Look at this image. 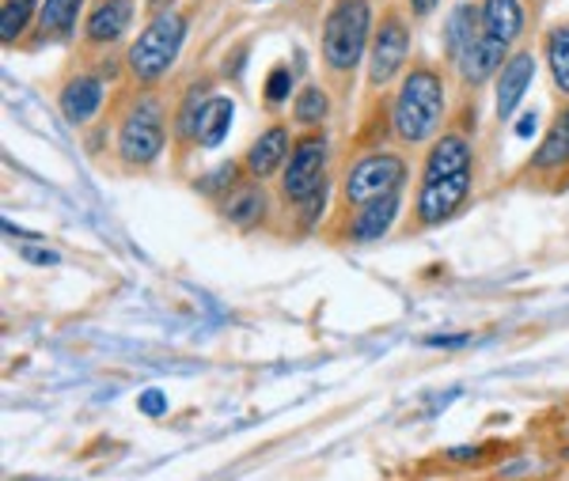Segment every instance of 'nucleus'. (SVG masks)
Returning a JSON list of instances; mask_svg holds the SVG:
<instances>
[{
	"label": "nucleus",
	"mask_w": 569,
	"mask_h": 481,
	"mask_svg": "<svg viewBox=\"0 0 569 481\" xmlns=\"http://www.w3.org/2000/svg\"><path fill=\"white\" fill-rule=\"evenodd\" d=\"M475 190V148L463 133L437 137L421 163L415 193V224L437 228L467 206Z\"/></svg>",
	"instance_id": "obj_1"
},
{
	"label": "nucleus",
	"mask_w": 569,
	"mask_h": 481,
	"mask_svg": "<svg viewBox=\"0 0 569 481\" xmlns=\"http://www.w3.org/2000/svg\"><path fill=\"white\" fill-rule=\"evenodd\" d=\"M445 122V80L433 69H410L391 103V129L402 144H429Z\"/></svg>",
	"instance_id": "obj_2"
},
{
	"label": "nucleus",
	"mask_w": 569,
	"mask_h": 481,
	"mask_svg": "<svg viewBox=\"0 0 569 481\" xmlns=\"http://www.w3.org/2000/svg\"><path fill=\"white\" fill-rule=\"evenodd\" d=\"M372 31L369 0H338L323 23V61L335 72H353L365 58Z\"/></svg>",
	"instance_id": "obj_3"
},
{
	"label": "nucleus",
	"mask_w": 569,
	"mask_h": 481,
	"mask_svg": "<svg viewBox=\"0 0 569 481\" xmlns=\"http://www.w3.org/2000/svg\"><path fill=\"white\" fill-rule=\"evenodd\" d=\"M182 42H187V16L160 12L130 46V58H126L130 61V72L141 84H156V80L168 77V69L176 64Z\"/></svg>",
	"instance_id": "obj_4"
},
{
	"label": "nucleus",
	"mask_w": 569,
	"mask_h": 481,
	"mask_svg": "<svg viewBox=\"0 0 569 481\" xmlns=\"http://www.w3.org/2000/svg\"><path fill=\"white\" fill-rule=\"evenodd\" d=\"M402 182H407V160L395 152H369L346 171L342 182V198L350 209H365L380 198H391V193H402Z\"/></svg>",
	"instance_id": "obj_5"
},
{
	"label": "nucleus",
	"mask_w": 569,
	"mask_h": 481,
	"mask_svg": "<svg viewBox=\"0 0 569 481\" xmlns=\"http://www.w3.org/2000/svg\"><path fill=\"white\" fill-rule=\"evenodd\" d=\"M168 118L156 99H141L130 107V114L118 126V156H122L126 168H152L160 160L163 144H168Z\"/></svg>",
	"instance_id": "obj_6"
},
{
	"label": "nucleus",
	"mask_w": 569,
	"mask_h": 481,
	"mask_svg": "<svg viewBox=\"0 0 569 481\" xmlns=\"http://www.w3.org/2000/svg\"><path fill=\"white\" fill-rule=\"evenodd\" d=\"M323 182H327V141L323 133H308L289 152V163L281 171V198L289 206H300Z\"/></svg>",
	"instance_id": "obj_7"
},
{
	"label": "nucleus",
	"mask_w": 569,
	"mask_h": 481,
	"mask_svg": "<svg viewBox=\"0 0 569 481\" xmlns=\"http://www.w3.org/2000/svg\"><path fill=\"white\" fill-rule=\"evenodd\" d=\"M407 53H410V31L399 16H388L376 31V42H372V58H369V84L372 88H383L399 77V69L407 64Z\"/></svg>",
	"instance_id": "obj_8"
},
{
	"label": "nucleus",
	"mask_w": 569,
	"mask_h": 481,
	"mask_svg": "<svg viewBox=\"0 0 569 481\" xmlns=\"http://www.w3.org/2000/svg\"><path fill=\"white\" fill-rule=\"evenodd\" d=\"M292 137H289V126H270L266 133H259V141H254L251 148H247V156H243V168L251 179H259L266 182L270 174H278L284 171V163H289V152H292Z\"/></svg>",
	"instance_id": "obj_9"
},
{
	"label": "nucleus",
	"mask_w": 569,
	"mask_h": 481,
	"mask_svg": "<svg viewBox=\"0 0 569 481\" xmlns=\"http://www.w3.org/2000/svg\"><path fill=\"white\" fill-rule=\"evenodd\" d=\"M103 99H107V84H103V80H99L96 72H77V77H72L69 84L61 88L58 107H61V114H66L69 126H88L91 118L99 114Z\"/></svg>",
	"instance_id": "obj_10"
},
{
	"label": "nucleus",
	"mask_w": 569,
	"mask_h": 481,
	"mask_svg": "<svg viewBox=\"0 0 569 481\" xmlns=\"http://www.w3.org/2000/svg\"><path fill=\"white\" fill-rule=\"evenodd\" d=\"M531 80H536V58L531 53H512L498 72V96H493V110L498 122H509L512 110L520 107V99L528 96Z\"/></svg>",
	"instance_id": "obj_11"
},
{
	"label": "nucleus",
	"mask_w": 569,
	"mask_h": 481,
	"mask_svg": "<svg viewBox=\"0 0 569 481\" xmlns=\"http://www.w3.org/2000/svg\"><path fill=\"white\" fill-rule=\"evenodd\" d=\"M505 61H509V42H501V39H493V34L479 31V39L467 46L463 58L456 61V69H460L463 84L479 88V84H486V80L493 77V72H501Z\"/></svg>",
	"instance_id": "obj_12"
},
{
	"label": "nucleus",
	"mask_w": 569,
	"mask_h": 481,
	"mask_svg": "<svg viewBox=\"0 0 569 481\" xmlns=\"http://www.w3.org/2000/svg\"><path fill=\"white\" fill-rule=\"evenodd\" d=\"M399 209H402V193H391V198H380V201H372V206H365V209H353V220H350V228H346L350 243H361V247L365 243H380V239L391 231Z\"/></svg>",
	"instance_id": "obj_13"
},
{
	"label": "nucleus",
	"mask_w": 569,
	"mask_h": 481,
	"mask_svg": "<svg viewBox=\"0 0 569 481\" xmlns=\"http://www.w3.org/2000/svg\"><path fill=\"white\" fill-rule=\"evenodd\" d=\"M133 23V0H99L84 23V39L91 46L118 42Z\"/></svg>",
	"instance_id": "obj_14"
},
{
	"label": "nucleus",
	"mask_w": 569,
	"mask_h": 481,
	"mask_svg": "<svg viewBox=\"0 0 569 481\" xmlns=\"http://www.w3.org/2000/svg\"><path fill=\"white\" fill-rule=\"evenodd\" d=\"M266 209H270V198H266V187L259 179L236 182V187L224 193V201H220L224 220H228V224H236V228H254L266 217Z\"/></svg>",
	"instance_id": "obj_15"
},
{
	"label": "nucleus",
	"mask_w": 569,
	"mask_h": 481,
	"mask_svg": "<svg viewBox=\"0 0 569 481\" xmlns=\"http://www.w3.org/2000/svg\"><path fill=\"white\" fill-rule=\"evenodd\" d=\"M482 31L493 34L501 42H517L525 31V12H520L517 0H482Z\"/></svg>",
	"instance_id": "obj_16"
},
{
	"label": "nucleus",
	"mask_w": 569,
	"mask_h": 481,
	"mask_svg": "<svg viewBox=\"0 0 569 481\" xmlns=\"http://www.w3.org/2000/svg\"><path fill=\"white\" fill-rule=\"evenodd\" d=\"M80 8H84V0H42V12H39V39H42V42L69 39L72 27H77Z\"/></svg>",
	"instance_id": "obj_17"
},
{
	"label": "nucleus",
	"mask_w": 569,
	"mask_h": 481,
	"mask_svg": "<svg viewBox=\"0 0 569 481\" xmlns=\"http://www.w3.org/2000/svg\"><path fill=\"white\" fill-rule=\"evenodd\" d=\"M482 31V16L475 12L471 4H460L452 16H448V27H445V50H448V61H460L463 50L471 46L475 39H479Z\"/></svg>",
	"instance_id": "obj_18"
},
{
	"label": "nucleus",
	"mask_w": 569,
	"mask_h": 481,
	"mask_svg": "<svg viewBox=\"0 0 569 481\" xmlns=\"http://www.w3.org/2000/svg\"><path fill=\"white\" fill-rule=\"evenodd\" d=\"M232 99L224 96H209L206 110H201V122H198V144L201 148H217L228 137V126H232Z\"/></svg>",
	"instance_id": "obj_19"
},
{
	"label": "nucleus",
	"mask_w": 569,
	"mask_h": 481,
	"mask_svg": "<svg viewBox=\"0 0 569 481\" xmlns=\"http://www.w3.org/2000/svg\"><path fill=\"white\" fill-rule=\"evenodd\" d=\"M327 114H330V99L323 88L308 84L297 91V99H292V122L305 126V129H316L327 122Z\"/></svg>",
	"instance_id": "obj_20"
},
{
	"label": "nucleus",
	"mask_w": 569,
	"mask_h": 481,
	"mask_svg": "<svg viewBox=\"0 0 569 481\" xmlns=\"http://www.w3.org/2000/svg\"><path fill=\"white\" fill-rule=\"evenodd\" d=\"M547 61H550V77H555V88L569 96V23H558L555 31L547 34Z\"/></svg>",
	"instance_id": "obj_21"
},
{
	"label": "nucleus",
	"mask_w": 569,
	"mask_h": 481,
	"mask_svg": "<svg viewBox=\"0 0 569 481\" xmlns=\"http://www.w3.org/2000/svg\"><path fill=\"white\" fill-rule=\"evenodd\" d=\"M569 163V137L566 129L555 122V129L543 137V144H539V152L531 156V168L536 171H562Z\"/></svg>",
	"instance_id": "obj_22"
},
{
	"label": "nucleus",
	"mask_w": 569,
	"mask_h": 481,
	"mask_svg": "<svg viewBox=\"0 0 569 481\" xmlns=\"http://www.w3.org/2000/svg\"><path fill=\"white\" fill-rule=\"evenodd\" d=\"M209 103V96H206V88H194L187 99H182V107H179V114H176V137L179 141H194L198 144V122H201V110H206Z\"/></svg>",
	"instance_id": "obj_23"
},
{
	"label": "nucleus",
	"mask_w": 569,
	"mask_h": 481,
	"mask_svg": "<svg viewBox=\"0 0 569 481\" xmlns=\"http://www.w3.org/2000/svg\"><path fill=\"white\" fill-rule=\"evenodd\" d=\"M31 16H34V0H4V8H0V39L16 42L27 31Z\"/></svg>",
	"instance_id": "obj_24"
},
{
	"label": "nucleus",
	"mask_w": 569,
	"mask_h": 481,
	"mask_svg": "<svg viewBox=\"0 0 569 481\" xmlns=\"http://www.w3.org/2000/svg\"><path fill=\"white\" fill-rule=\"evenodd\" d=\"M289 91H292V69L289 64H273V72L266 77V103L270 107H278L289 99Z\"/></svg>",
	"instance_id": "obj_25"
},
{
	"label": "nucleus",
	"mask_w": 569,
	"mask_h": 481,
	"mask_svg": "<svg viewBox=\"0 0 569 481\" xmlns=\"http://www.w3.org/2000/svg\"><path fill=\"white\" fill-rule=\"evenodd\" d=\"M327 193H330V182H323V187H316V190H311L308 198L297 206L300 224H305V228H316V224H319V217H323V209H327Z\"/></svg>",
	"instance_id": "obj_26"
},
{
	"label": "nucleus",
	"mask_w": 569,
	"mask_h": 481,
	"mask_svg": "<svg viewBox=\"0 0 569 481\" xmlns=\"http://www.w3.org/2000/svg\"><path fill=\"white\" fill-rule=\"evenodd\" d=\"M20 254H23V262H31V265H58L61 258L53 254V251H42V247H20Z\"/></svg>",
	"instance_id": "obj_27"
},
{
	"label": "nucleus",
	"mask_w": 569,
	"mask_h": 481,
	"mask_svg": "<svg viewBox=\"0 0 569 481\" xmlns=\"http://www.w3.org/2000/svg\"><path fill=\"white\" fill-rule=\"evenodd\" d=\"M437 4H440V0H410V12H415V16H429Z\"/></svg>",
	"instance_id": "obj_28"
},
{
	"label": "nucleus",
	"mask_w": 569,
	"mask_h": 481,
	"mask_svg": "<svg viewBox=\"0 0 569 481\" xmlns=\"http://www.w3.org/2000/svg\"><path fill=\"white\" fill-rule=\"evenodd\" d=\"M558 126H562V129H566V137H569V107L562 110V118H558Z\"/></svg>",
	"instance_id": "obj_29"
},
{
	"label": "nucleus",
	"mask_w": 569,
	"mask_h": 481,
	"mask_svg": "<svg viewBox=\"0 0 569 481\" xmlns=\"http://www.w3.org/2000/svg\"><path fill=\"white\" fill-rule=\"evenodd\" d=\"M254 4H270V0H254Z\"/></svg>",
	"instance_id": "obj_30"
}]
</instances>
